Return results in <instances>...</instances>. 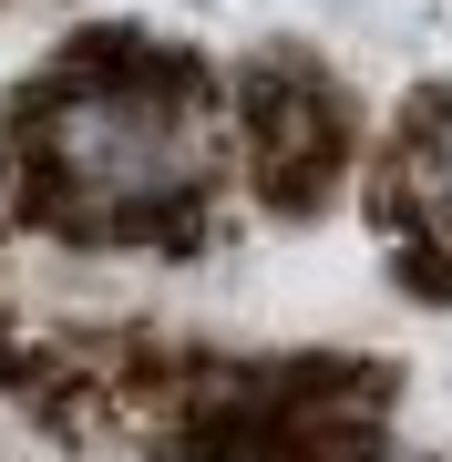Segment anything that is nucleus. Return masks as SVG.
Instances as JSON below:
<instances>
[{"label":"nucleus","instance_id":"nucleus-3","mask_svg":"<svg viewBox=\"0 0 452 462\" xmlns=\"http://www.w3.org/2000/svg\"><path fill=\"white\" fill-rule=\"evenodd\" d=\"M401 206H411V226L442 247L452 267V103H432V114L411 124V144H401Z\"/></svg>","mask_w":452,"mask_h":462},{"label":"nucleus","instance_id":"nucleus-1","mask_svg":"<svg viewBox=\"0 0 452 462\" xmlns=\"http://www.w3.org/2000/svg\"><path fill=\"white\" fill-rule=\"evenodd\" d=\"M217 93L165 51L93 42L11 124V175L32 216L72 236H165L217 185Z\"/></svg>","mask_w":452,"mask_h":462},{"label":"nucleus","instance_id":"nucleus-2","mask_svg":"<svg viewBox=\"0 0 452 462\" xmlns=\"http://www.w3.org/2000/svg\"><path fill=\"white\" fill-rule=\"evenodd\" d=\"M236 144H247V165L268 196H318L339 165H350V114H339V93L318 83L309 62H268L236 103Z\"/></svg>","mask_w":452,"mask_h":462}]
</instances>
